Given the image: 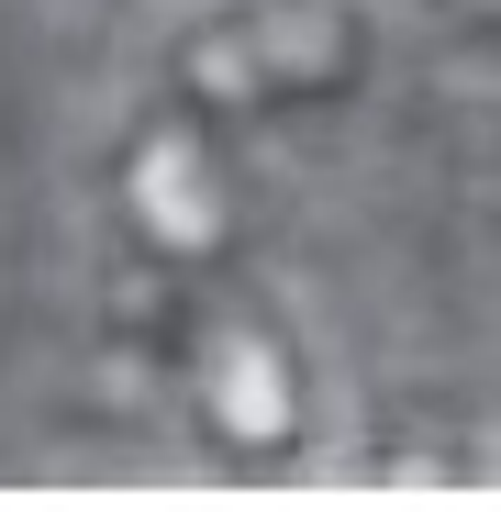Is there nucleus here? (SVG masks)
Returning a JSON list of instances; mask_svg holds the SVG:
<instances>
[{
  "instance_id": "f257e3e1",
  "label": "nucleus",
  "mask_w": 501,
  "mask_h": 512,
  "mask_svg": "<svg viewBox=\"0 0 501 512\" xmlns=\"http://www.w3.org/2000/svg\"><path fill=\"white\" fill-rule=\"evenodd\" d=\"M368 78V12L357 0H245V12H212L179 34L167 56V101L245 134L268 112H312L334 90Z\"/></svg>"
},
{
  "instance_id": "f03ea898",
  "label": "nucleus",
  "mask_w": 501,
  "mask_h": 512,
  "mask_svg": "<svg viewBox=\"0 0 501 512\" xmlns=\"http://www.w3.org/2000/svg\"><path fill=\"white\" fill-rule=\"evenodd\" d=\"M179 368H190V412L234 479H279L312 435V379H301V346L290 323L234 290V279H201L190 301V334H179Z\"/></svg>"
},
{
  "instance_id": "7ed1b4c3",
  "label": "nucleus",
  "mask_w": 501,
  "mask_h": 512,
  "mask_svg": "<svg viewBox=\"0 0 501 512\" xmlns=\"http://www.w3.org/2000/svg\"><path fill=\"white\" fill-rule=\"evenodd\" d=\"M112 212H123V234H134V256L145 268H167V279H223L234 268V234H245V212H234V167H223V123H201V112H145L134 134H123V156H112Z\"/></svg>"
},
{
  "instance_id": "20e7f679",
  "label": "nucleus",
  "mask_w": 501,
  "mask_h": 512,
  "mask_svg": "<svg viewBox=\"0 0 501 512\" xmlns=\"http://www.w3.org/2000/svg\"><path fill=\"white\" fill-rule=\"evenodd\" d=\"M468 468H479V457H468V435H424L412 412H401V435H379V446H368V479H379V490H457Z\"/></svg>"
},
{
  "instance_id": "39448f33",
  "label": "nucleus",
  "mask_w": 501,
  "mask_h": 512,
  "mask_svg": "<svg viewBox=\"0 0 501 512\" xmlns=\"http://www.w3.org/2000/svg\"><path fill=\"white\" fill-rule=\"evenodd\" d=\"M435 12H446L457 34H479V45H501V0H435Z\"/></svg>"
}]
</instances>
